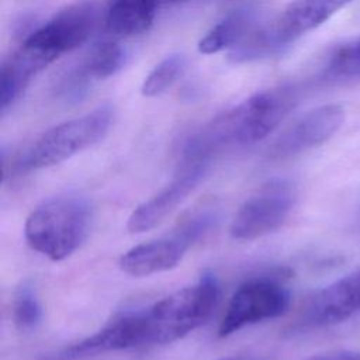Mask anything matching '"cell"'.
<instances>
[{"mask_svg": "<svg viewBox=\"0 0 360 360\" xmlns=\"http://www.w3.org/2000/svg\"><path fill=\"white\" fill-rule=\"evenodd\" d=\"M295 90L278 86L253 94L197 132L218 155L226 148L252 145L266 138L295 107Z\"/></svg>", "mask_w": 360, "mask_h": 360, "instance_id": "1", "label": "cell"}, {"mask_svg": "<svg viewBox=\"0 0 360 360\" xmlns=\"http://www.w3.org/2000/svg\"><path fill=\"white\" fill-rule=\"evenodd\" d=\"M93 219L90 202L80 195H58L39 204L24 226L27 243L49 260L60 262L86 240Z\"/></svg>", "mask_w": 360, "mask_h": 360, "instance_id": "2", "label": "cell"}, {"mask_svg": "<svg viewBox=\"0 0 360 360\" xmlns=\"http://www.w3.org/2000/svg\"><path fill=\"white\" fill-rule=\"evenodd\" d=\"M218 300L217 278L204 273L195 284L180 288L141 309L143 346L166 345L184 338L211 316Z\"/></svg>", "mask_w": 360, "mask_h": 360, "instance_id": "3", "label": "cell"}, {"mask_svg": "<svg viewBox=\"0 0 360 360\" xmlns=\"http://www.w3.org/2000/svg\"><path fill=\"white\" fill-rule=\"evenodd\" d=\"M111 122L112 110L104 105L55 125L32 143L18 166L24 170H38L58 165L101 141Z\"/></svg>", "mask_w": 360, "mask_h": 360, "instance_id": "4", "label": "cell"}, {"mask_svg": "<svg viewBox=\"0 0 360 360\" xmlns=\"http://www.w3.org/2000/svg\"><path fill=\"white\" fill-rule=\"evenodd\" d=\"M290 307V291L274 276H260L240 284L219 322L218 336H229L245 326L281 316Z\"/></svg>", "mask_w": 360, "mask_h": 360, "instance_id": "5", "label": "cell"}, {"mask_svg": "<svg viewBox=\"0 0 360 360\" xmlns=\"http://www.w3.org/2000/svg\"><path fill=\"white\" fill-rule=\"evenodd\" d=\"M297 186L287 179H271L262 184L238 210L231 235L238 240H253L277 231L297 202Z\"/></svg>", "mask_w": 360, "mask_h": 360, "instance_id": "6", "label": "cell"}, {"mask_svg": "<svg viewBox=\"0 0 360 360\" xmlns=\"http://www.w3.org/2000/svg\"><path fill=\"white\" fill-rule=\"evenodd\" d=\"M97 11L94 3L70 6L34 30L20 46L46 68L87 41L97 22Z\"/></svg>", "mask_w": 360, "mask_h": 360, "instance_id": "7", "label": "cell"}, {"mask_svg": "<svg viewBox=\"0 0 360 360\" xmlns=\"http://www.w3.org/2000/svg\"><path fill=\"white\" fill-rule=\"evenodd\" d=\"M211 163L198 158L180 156L172 181L132 211L127 222L128 231L142 233L158 226L193 193L207 174Z\"/></svg>", "mask_w": 360, "mask_h": 360, "instance_id": "8", "label": "cell"}, {"mask_svg": "<svg viewBox=\"0 0 360 360\" xmlns=\"http://www.w3.org/2000/svg\"><path fill=\"white\" fill-rule=\"evenodd\" d=\"M360 315V267L314 291L294 322L297 329L323 328Z\"/></svg>", "mask_w": 360, "mask_h": 360, "instance_id": "9", "label": "cell"}, {"mask_svg": "<svg viewBox=\"0 0 360 360\" xmlns=\"http://www.w3.org/2000/svg\"><path fill=\"white\" fill-rule=\"evenodd\" d=\"M345 110L338 104L316 107L288 127L269 149L271 159H285L328 141L343 124Z\"/></svg>", "mask_w": 360, "mask_h": 360, "instance_id": "10", "label": "cell"}, {"mask_svg": "<svg viewBox=\"0 0 360 360\" xmlns=\"http://www.w3.org/2000/svg\"><path fill=\"white\" fill-rule=\"evenodd\" d=\"M191 246L174 231L170 236L145 242L127 250L118 260L120 269L132 277H146L176 267Z\"/></svg>", "mask_w": 360, "mask_h": 360, "instance_id": "11", "label": "cell"}, {"mask_svg": "<svg viewBox=\"0 0 360 360\" xmlns=\"http://www.w3.org/2000/svg\"><path fill=\"white\" fill-rule=\"evenodd\" d=\"M159 6L156 0H107L105 30L115 38L142 34L152 25Z\"/></svg>", "mask_w": 360, "mask_h": 360, "instance_id": "12", "label": "cell"}, {"mask_svg": "<svg viewBox=\"0 0 360 360\" xmlns=\"http://www.w3.org/2000/svg\"><path fill=\"white\" fill-rule=\"evenodd\" d=\"M352 0H291L277 18L285 37L294 42L302 34L322 25Z\"/></svg>", "mask_w": 360, "mask_h": 360, "instance_id": "13", "label": "cell"}, {"mask_svg": "<svg viewBox=\"0 0 360 360\" xmlns=\"http://www.w3.org/2000/svg\"><path fill=\"white\" fill-rule=\"evenodd\" d=\"M292 44L283 32L277 18L263 24L255 25L249 34L232 48L229 58L233 62H249L283 52Z\"/></svg>", "mask_w": 360, "mask_h": 360, "instance_id": "14", "label": "cell"}, {"mask_svg": "<svg viewBox=\"0 0 360 360\" xmlns=\"http://www.w3.org/2000/svg\"><path fill=\"white\" fill-rule=\"evenodd\" d=\"M255 27L253 14L248 10H235L217 22L198 42V52L212 55L238 45Z\"/></svg>", "mask_w": 360, "mask_h": 360, "instance_id": "15", "label": "cell"}, {"mask_svg": "<svg viewBox=\"0 0 360 360\" xmlns=\"http://www.w3.org/2000/svg\"><path fill=\"white\" fill-rule=\"evenodd\" d=\"M323 80L330 83H359L360 82V38L339 46L328 59Z\"/></svg>", "mask_w": 360, "mask_h": 360, "instance_id": "16", "label": "cell"}, {"mask_svg": "<svg viewBox=\"0 0 360 360\" xmlns=\"http://www.w3.org/2000/svg\"><path fill=\"white\" fill-rule=\"evenodd\" d=\"M125 63V51L114 41L98 44L80 65L89 77L94 80L107 79L115 75Z\"/></svg>", "mask_w": 360, "mask_h": 360, "instance_id": "17", "label": "cell"}, {"mask_svg": "<svg viewBox=\"0 0 360 360\" xmlns=\"http://www.w3.org/2000/svg\"><path fill=\"white\" fill-rule=\"evenodd\" d=\"M186 68V58L180 53L166 56L158 63L142 83L141 93L145 97H156L165 93L179 79Z\"/></svg>", "mask_w": 360, "mask_h": 360, "instance_id": "18", "label": "cell"}, {"mask_svg": "<svg viewBox=\"0 0 360 360\" xmlns=\"http://www.w3.org/2000/svg\"><path fill=\"white\" fill-rule=\"evenodd\" d=\"M42 319V308L34 287L24 283L18 287L13 301V321L18 330L31 332Z\"/></svg>", "mask_w": 360, "mask_h": 360, "instance_id": "19", "label": "cell"}, {"mask_svg": "<svg viewBox=\"0 0 360 360\" xmlns=\"http://www.w3.org/2000/svg\"><path fill=\"white\" fill-rule=\"evenodd\" d=\"M307 360H360V353L349 352V350H339V352L316 354V356L308 357Z\"/></svg>", "mask_w": 360, "mask_h": 360, "instance_id": "20", "label": "cell"}, {"mask_svg": "<svg viewBox=\"0 0 360 360\" xmlns=\"http://www.w3.org/2000/svg\"><path fill=\"white\" fill-rule=\"evenodd\" d=\"M221 360H257V359H252V357H243V356H235V357H226V359H221Z\"/></svg>", "mask_w": 360, "mask_h": 360, "instance_id": "21", "label": "cell"}, {"mask_svg": "<svg viewBox=\"0 0 360 360\" xmlns=\"http://www.w3.org/2000/svg\"><path fill=\"white\" fill-rule=\"evenodd\" d=\"M160 6L165 4V3H174V1H181V0H156Z\"/></svg>", "mask_w": 360, "mask_h": 360, "instance_id": "22", "label": "cell"}]
</instances>
